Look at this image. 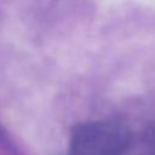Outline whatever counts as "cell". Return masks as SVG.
Wrapping results in <instances>:
<instances>
[{
  "label": "cell",
  "mask_w": 155,
  "mask_h": 155,
  "mask_svg": "<svg viewBox=\"0 0 155 155\" xmlns=\"http://www.w3.org/2000/svg\"><path fill=\"white\" fill-rule=\"evenodd\" d=\"M131 144L130 130L116 121L97 120L75 126L69 138V155H124Z\"/></svg>",
  "instance_id": "6da1fadb"
},
{
  "label": "cell",
  "mask_w": 155,
  "mask_h": 155,
  "mask_svg": "<svg viewBox=\"0 0 155 155\" xmlns=\"http://www.w3.org/2000/svg\"><path fill=\"white\" fill-rule=\"evenodd\" d=\"M143 139H144V143L147 144V147L149 149H151L153 151H155V121H153L145 128Z\"/></svg>",
  "instance_id": "7a4b0ae2"
}]
</instances>
